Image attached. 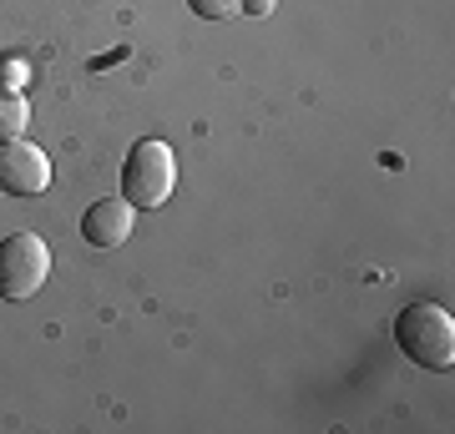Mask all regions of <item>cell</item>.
<instances>
[{
    "label": "cell",
    "instance_id": "6da1fadb",
    "mask_svg": "<svg viewBox=\"0 0 455 434\" xmlns=\"http://www.w3.org/2000/svg\"><path fill=\"white\" fill-rule=\"evenodd\" d=\"M395 343L420 369H451L455 364V319L440 304H415L395 319Z\"/></svg>",
    "mask_w": 455,
    "mask_h": 434
},
{
    "label": "cell",
    "instance_id": "7a4b0ae2",
    "mask_svg": "<svg viewBox=\"0 0 455 434\" xmlns=\"http://www.w3.org/2000/svg\"><path fill=\"white\" fill-rule=\"evenodd\" d=\"M178 187V157L163 137H142L122 162V197L132 208H163Z\"/></svg>",
    "mask_w": 455,
    "mask_h": 434
},
{
    "label": "cell",
    "instance_id": "3957f363",
    "mask_svg": "<svg viewBox=\"0 0 455 434\" xmlns=\"http://www.w3.org/2000/svg\"><path fill=\"white\" fill-rule=\"evenodd\" d=\"M51 278V248L36 233H16V238L0 242V298H31L41 293V283Z\"/></svg>",
    "mask_w": 455,
    "mask_h": 434
},
{
    "label": "cell",
    "instance_id": "277c9868",
    "mask_svg": "<svg viewBox=\"0 0 455 434\" xmlns=\"http://www.w3.org/2000/svg\"><path fill=\"white\" fill-rule=\"evenodd\" d=\"M51 187V157L36 142L16 137V142H0V193L11 197H41Z\"/></svg>",
    "mask_w": 455,
    "mask_h": 434
},
{
    "label": "cell",
    "instance_id": "5b68a950",
    "mask_svg": "<svg viewBox=\"0 0 455 434\" xmlns=\"http://www.w3.org/2000/svg\"><path fill=\"white\" fill-rule=\"evenodd\" d=\"M132 227H137V208L127 197H101L82 212V238L92 248H122L132 238Z\"/></svg>",
    "mask_w": 455,
    "mask_h": 434
},
{
    "label": "cell",
    "instance_id": "8992f818",
    "mask_svg": "<svg viewBox=\"0 0 455 434\" xmlns=\"http://www.w3.org/2000/svg\"><path fill=\"white\" fill-rule=\"evenodd\" d=\"M26 127H31V107H26V97L0 86V142H16V137H26Z\"/></svg>",
    "mask_w": 455,
    "mask_h": 434
},
{
    "label": "cell",
    "instance_id": "52a82bcc",
    "mask_svg": "<svg viewBox=\"0 0 455 434\" xmlns=\"http://www.w3.org/2000/svg\"><path fill=\"white\" fill-rule=\"evenodd\" d=\"M188 11L203 20H233L243 16V0H188Z\"/></svg>",
    "mask_w": 455,
    "mask_h": 434
},
{
    "label": "cell",
    "instance_id": "ba28073f",
    "mask_svg": "<svg viewBox=\"0 0 455 434\" xmlns=\"http://www.w3.org/2000/svg\"><path fill=\"white\" fill-rule=\"evenodd\" d=\"M274 11V0H243V16H268Z\"/></svg>",
    "mask_w": 455,
    "mask_h": 434
}]
</instances>
